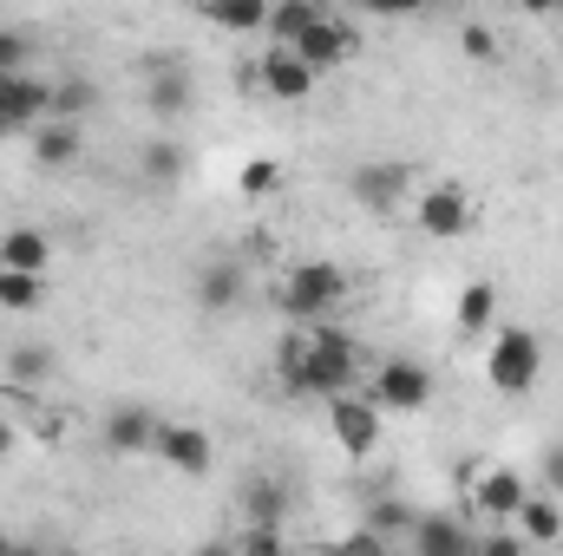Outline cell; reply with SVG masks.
I'll return each mask as SVG.
<instances>
[{
  "mask_svg": "<svg viewBox=\"0 0 563 556\" xmlns=\"http://www.w3.org/2000/svg\"><path fill=\"white\" fill-rule=\"evenodd\" d=\"M236 556H288V544H282V531H250L236 544Z\"/></svg>",
  "mask_w": 563,
  "mask_h": 556,
  "instance_id": "1f68e13d",
  "label": "cell"
},
{
  "mask_svg": "<svg viewBox=\"0 0 563 556\" xmlns=\"http://www.w3.org/2000/svg\"><path fill=\"white\" fill-rule=\"evenodd\" d=\"M144 177H151V184H177V177H184V144L151 138L144 144Z\"/></svg>",
  "mask_w": 563,
  "mask_h": 556,
  "instance_id": "d4e9b609",
  "label": "cell"
},
{
  "mask_svg": "<svg viewBox=\"0 0 563 556\" xmlns=\"http://www.w3.org/2000/svg\"><path fill=\"white\" fill-rule=\"evenodd\" d=\"M420 230L426 236H465L472 230V197L465 190H452V184H439V190H426L420 197Z\"/></svg>",
  "mask_w": 563,
  "mask_h": 556,
  "instance_id": "30bf717a",
  "label": "cell"
},
{
  "mask_svg": "<svg viewBox=\"0 0 563 556\" xmlns=\"http://www.w3.org/2000/svg\"><path fill=\"white\" fill-rule=\"evenodd\" d=\"M459 46H465V59H498V33L485 26V20H465V33H459Z\"/></svg>",
  "mask_w": 563,
  "mask_h": 556,
  "instance_id": "4dcf8cb0",
  "label": "cell"
},
{
  "mask_svg": "<svg viewBox=\"0 0 563 556\" xmlns=\"http://www.w3.org/2000/svg\"><path fill=\"white\" fill-rule=\"evenodd\" d=\"M288 53H295V59H301V66H308L314 79H321L328 66H341V59L354 53V26H347L341 13H328V20H321V26H308V33H301V40H295Z\"/></svg>",
  "mask_w": 563,
  "mask_h": 556,
  "instance_id": "ba28073f",
  "label": "cell"
},
{
  "mask_svg": "<svg viewBox=\"0 0 563 556\" xmlns=\"http://www.w3.org/2000/svg\"><path fill=\"white\" fill-rule=\"evenodd\" d=\"M538 374H544V341L531 334V327H498L492 334V354H485V380H492V393H531L538 387Z\"/></svg>",
  "mask_w": 563,
  "mask_h": 556,
  "instance_id": "7a4b0ae2",
  "label": "cell"
},
{
  "mask_svg": "<svg viewBox=\"0 0 563 556\" xmlns=\"http://www.w3.org/2000/svg\"><path fill=\"white\" fill-rule=\"evenodd\" d=\"M203 20L223 26V33H263V26H269V7H263V0H210Z\"/></svg>",
  "mask_w": 563,
  "mask_h": 556,
  "instance_id": "44dd1931",
  "label": "cell"
},
{
  "mask_svg": "<svg viewBox=\"0 0 563 556\" xmlns=\"http://www.w3.org/2000/svg\"><path fill=\"white\" fill-rule=\"evenodd\" d=\"M328 419H334V445L347 458H374V445H380V407L374 400L341 393V400H328Z\"/></svg>",
  "mask_w": 563,
  "mask_h": 556,
  "instance_id": "8992f818",
  "label": "cell"
},
{
  "mask_svg": "<svg viewBox=\"0 0 563 556\" xmlns=\"http://www.w3.org/2000/svg\"><path fill=\"white\" fill-rule=\"evenodd\" d=\"M367 524H374L367 537H394V531H420V511H413V504H400V498H380V504L367 511Z\"/></svg>",
  "mask_w": 563,
  "mask_h": 556,
  "instance_id": "4316f807",
  "label": "cell"
},
{
  "mask_svg": "<svg viewBox=\"0 0 563 556\" xmlns=\"http://www.w3.org/2000/svg\"><path fill=\"white\" fill-rule=\"evenodd\" d=\"M26 59H33V33L0 26V79H20V73H26Z\"/></svg>",
  "mask_w": 563,
  "mask_h": 556,
  "instance_id": "83f0119b",
  "label": "cell"
},
{
  "mask_svg": "<svg viewBox=\"0 0 563 556\" xmlns=\"http://www.w3.org/2000/svg\"><path fill=\"white\" fill-rule=\"evenodd\" d=\"M13 556H46L40 544H13Z\"/></svg>",
  "mask_w": 563,
  "mask_h": 556,
  "instance_id": "74e56055",
  "label": "cell"
},
{
  "mask_svg": "<svg viewBox=\"0 0 563 556\" xmlns=\"http://www.w3.org/2000/svg\"><path fill=\"white\" fill-rule=\"evenodd\" d=\"M190 99H197L190 73H184L177 59H151V112L170 125V119H184V112H190Z\"/></svg>",
  "mask_w": 563,
  "mask_h": 556,
  "instance_id": "8fae6325",
  "label": "cell"
},
{
  "mask_svg": "<svg viewBox=\"0 0 563 556\" xmlns=\"http://www.w3.org/2000/svg\"><path fill=\"white\" fill-rule=\"evenodd\" d=\"M0 119H7L13 132H40V125L53 119V86H46V79H33V73L0 79Z\"/></svg>",
  "mask_w": 563,
  "mask_h": 556,
  "instance_id": "52a82bcc",
  "label": "cell"
},
{
  "mask_svg": "<svg viewBox=\"0 0 563 556\" xmlns=\"http://www.w3.org/2000/svg\"><path fill=\"white\" fill-rule=\"evenodd\" d=\"M157 425H164V419L151 413V407H112L106 445H112V452H144V445H157Z\"/></svg>",
  "mask_w": 563,
  "mask_h": 556,
  "instance_id": "9a60e30c",
  "label": "cell"
},
{
  "mask_svg": "<svg viewBox=\"0 0 563 556\" xmlns=\"http://www.w3.org/2000/svg\"><path fill=\"white\" fill-rule=\"evenodd\" d=\"M426 400H432V374L420 360H387L374 374V407L380 413H420Z\"/></svg>",
  "mask_w": 563,
  "mask_h": 556,
  "instance_id": "5b68a950",
  "label": "cell"
},
{
  "mask_svg": "<svg viewBox=\"0 0 563 556\" xmlns=\"http://www.w3.org/2000/svg\"><path fill=\"white\" fill-rule=\"evenodd\" d=\"M400 190H407V170H400V164H361V170H354V197H361L374 216H387V210L400 203Z\"/></svg>",
  "mask_w": 563,
  "mask_h": 556,
  "instance_id": "5bb4252c",
  "label": "cell"
},
{
  "mask_svg": "<svg viewBox=\"0 0 563 556\" xmlns=\"http://www.w3.org/2000/svg\"><path fill=\"white\" fill-rule=\"evenodd\" d=\"M243 294H250V269H243V263L217 256V263L197 269V301H203V314H230V308H243Z\"/></svg>",
  "mask_w": 563,
  "mask_h": 556,
  "instance_id": "9c48e42d",
  "label": "cell"
},
{
  "mask_svg": "<svg viewBox=\"0 0 563 556\" xmlns=\"http://www.w3.org/2000/svg\"><path fill=\"white\" fill-rule=\"evenodd\" d=\"M0 556H13V544H7V537H0Z\"/></svg>",
  "mask_w": 563,
  "mask_h": 556,
  "instance_id": "ab89813d",
  "label": "cell"
},
{
  "mask_svg": "<svg viewBox=\"0 0 563 556\" xmlns=\"http://www.w3.org/2000/svg\"><path fill=\"white\" fill-rule=\"evenodd\" d=\"M7 138H13V125H7V119H0V144H7Z\"/></svg>",
  "mask_w": 563,
  "mask_h": 556,
  "instance_id": "f35d334b",
  "label": "cell"
},
{
  "mask_svg": "<svg viewBox=\"0 0 563 556\" xmlns=\"http://www.w3.org/2000/svg\"><path fill=\"white\" fill-rule=\"evenodd\" d=\"M53 263V243L40 236V230H7L0 236V269H13V276H40Z\"/></svg>",
  "mask_w": 563,
  "mask_h": 556,
  "instance_id": "e0dca14e",
  "label": "cell"
},
{
  "mask_svg": "<svg viewBox=\"0 0 563 556\" xmlns=\"http://www.w3.org/2000/svg\"><path fill=\"white\" fill-rule=\"evenodd\" d=\"M157 458H164L170 471H184V478H210L217 445H210V432H197V425H184V419H164V425H157Z\"/></svg>",
  "mask_w": 563,
  "mask_h": 556,
  "instance_id": "277c9868",
  "label": "cell"
},
{
  "mask_svg": "<svg viewBox=\"0 0 563 556\" xmlns=\"http://www.w3.org/2000/svg\"><path fill=\"white\" fill-rule=\"evenodd\" d=\"M7 452H13V425L0 419V458H7Z\"/></svg>",
  "mask_w": 563,
  "mask_h": 556,
  "instance_id": "8d00e7d4",
  "label": "cell"
},
{
  "mask_svg": "<svg viewBox=\"0 0 563 556\" xmlns=\"http://www.w3.org/2000/svg\"><path fill=\"white\" fill-rule=\"evenodd\" d=\"M472 498H478V511H485L492 524H511V518H518V504H525L531 491H525V478H518V471L492 465V471L478 478V491H472Z\"/></svg>",
  "mask_w": 563,
  "mask_h": 556,
  "instance_id": "7c38bea8",
  "label": "cell"
},
{
  "mask_svg": "<svg viewBox=\"0 0 563 556\" xmlns=\"http://www.w3.org/2000/svg\"><path fill=\"white\" fill-rule=\"evenodd\" d=\"M263 86L276 92L282 105H301V99L314 92V73H308L288 46H269V53H263Z\"/></svg>",
  "mask_w": 563,
  "mask_h": 556,
  "instance_id": "4fadbf2b",
  "label": "cell"
},
{
  "mask_svg": "<svg viewBox=\"0 0 563 556\" xmlns=\"http://www.w3.org/2000/svg\"><path fill=\"white\" fill-rule=\"evenodd\" d=\"M492 314H498V288H492V281H472V288L459 294V327H465V334H485Z\"/></svg>",
  "mask_w": 563,
  "mask_h": 556,
  "instance_id": "603a6c76",
  "label": "cell"
},
{
  "mask_svg": "<svg viewBox=\"0 0 563 556\" xmlns=\"http://www.w3.org/2000/svg\"><path fill=\"white\" fill-rule=\"evenodd\" d=\"M197 556H236V551H230V544L217 537V544H203V551H197Z\"/></svg>",
  "mask_w": 563,
  "mask_h": 556,
  "instance_id": "d590c367",
  "label": "cell"
},
{
  "mask_svg": "<svg viewBox=\"0 0 563 556\" xmlns=\"http://www.w3.org/2000/svg\"><path fill=\"white\" fill-rule=\"evenodd\" d=\"M282 511H288V491L276 478H256L250 485V531H282Z\"/></svg>",
  "mask_w": 563,
  "mask_h": 556,
  "instance_id": "7402d4cb",
  "label": "cell"
},
{
  "mask_svg": "<svg viewBox=\"0 0 563 556\" xmlns=\"http://www.w3.org/2000/svg\"><path fill=\"white\" fill-rule=\"evenodd\" d=\"M328 556H387V551H380V537H347V544H334Z\"/></svg>",
  "mask_w": 563,
  "mask_h": 556,
  "instance_id": "e575fe53",
  "label": "cell"
},
{
  "mask_svg": "<svg viewBox=\"0 0 563 556\" xmlns=\"http://www.w3.org/2000/svg\"><path fill=\"white\" fill-rule=\"evenodd\" d=\"M66 556H86V551H66Z\"/></svg>",
  "mask_w": 563,
  "mask_h": 556,
  "instance_id": "60d3db41",
  "label": "cell"
},
{
  "mask_svg": "<svg viewBox=\"0 0 563 556\" xmlns=\"http://www.w3.org/2000/svg\"><path fill=\"white\" fill-rule=\"evenodd\" d=\"M7 374H13V387H40V380L53 374V347H40V341L13 347V354H7Z\"/></svg>",
  "mask_w": 563,
  "mask_h": 556,
  "instance_id": "cb8c5ba5",
  "label": "cell"
},
{
  "mask_svg": "<svg viewBox=\"0 0 563 556\" xmlns=\"http://www.w3.org/2000/svg\"><path fill=\"white\" fill-rule=\"evenodd\" d=\"M511 524H518V537H525V544H558V537H563V511H558V498H525Z\"/></svg>",
  "mask_w": 563,
  "mask_h": 556,
  "instance_id": "ffe728a7",
  "label": "cell"
},
{
  "mask_svg": "<svg viewBox=\"0 0 563 556\" xmlns=\"http://www.w3.org/2000/svg\"><path fill=\"white\" fill-rule=\"evenodd\" d=\"M341 301H347V269H334V263H295L282 276V314H295L308 327H321V314H334Z\"/></svg>",
  "mask_w": 563,
  "mask_h": 556,
  "instance_id": "3957f363",
  "label": "cell"
},
{
  "mask_svg": "<svg viewBox=\"0 0 563 556\" xmlns=\"http://www.w3.org/2000/svg\"><path fill=\"white\" fill-rule=\"evenodd\" d=\"M40 301V276H13V269H0V308H33Z\"/></svg>",
  "mask_w": 563,
  "mask_h": 556,
  "instance_id": "f1b7e54d",
  "label": "cell"
},
{
  "mask_svg": "<svg viewBox=\"0 0 563 556\" xmlns=\"http://www.w3.org/2000/svg\"><path fill=\"white\" fill-rule=\"evenodd\" d=\"M276 184H282V164H276V157H250V164H243V197H269Z\"/></svg>",
  "mask_w": 563,
  "mask_h": 556,
  "instance_id": "f546056e",
  "label": "cell"
},
{
  "mask_svg": "<svg viewBox=\"0 0 563 556\" xmlns=\"http://www.w3.org/2000/svg\"><path fill=\"white\" fill-rule=\"evenodd\" d=\"M276 367H282V380H288L295 393L341 400V393H347V380H354V341H347V334H334V327L321 321V327H308L301 341H282Z\"/></svg>",
  "mask_w": 563,
  "mask_h": 556,
  "instance_id": "6da1fadb",
  "label": "cell"
},
{
  "mask_svg": "<svg viewBox=\"0 0 563 556\" xmlns=\"http://www.w3.org/2000/svg\"><path fill=\"white\" fill-rule=\"evenodd\" d=\"M92 99H99L92 79H66V86H53V119L59 125H79V112H92Z\"/></svg>",
  "mask_w": 563,
  "mask_h": 556,
  "instance_id": "484cf974",
  "label": "cell"
},
{
  "mask_svg": "<svg viewBox=\"0 0 563 556\" xmlns=\"http://www.w3.org/2000/svg\"><path fill=\"white\" fill-rule=\"evenodd\" d=\"M33 157H40V170H66V164H79V157H86L79 125H59V119H46V125L33 132Z\"/></svg>",
  "mask_w": 563,
  "mask_h": 556,
  "instance_id": "2e32d148",
  "label": "cell"
},
{
  "mask_svg": "<svg viewBox=\"0 0 563 556\" xmlns=\"http://www.w3.org/2000/svg\"><path fill=\"white\" fill-rule=\"evenodd\" d=\"M321 20H328V7H314V0H282V7H269V26H263V33H269L276 46H295V40H301L308 26H321Z\"/></svg>",
  "mask_w": 563,
  "mask_h": 556,
  "instance_id": "d6986e66",
  "label": "cell"
},
{
  "mask_svg": "<svg viewBox=\"0 0 563 556\" xmlns=\"http://www.w3.org/2000/svg\"><path fill=\"white\" fill-rule=\"evenodd\" d=\"M544 498H563V438L544 452Z\"/></svg>",
  "mask_w": 563,
  "mask_h": 556,
  "instance_id": "d6a6232c",
  "label": "cell"
},
{
  "mask_svg": "<svg viewBox=\"0 0 563 556\" xmlns=\"http://www.w3.org/2000/svg\"><path fill=\"white\" fill-rule=\"evenodd\" d=\"M478 556H525V537H511V531H492V537L478 544Z\"/></svg>",
  "mask_w": 563,
  "mask_h": 556,
  "instance_id": "836d02e7",
  "label": "cell"
},
{
  "mask_svg": "<svg viewBox=\"0 0 563 556\" xmlns=\"http://www.w3.org/2000/svg\"><path fill=\"white\" fill-rule=\"evenodd\" d=\"M413 556H478V544H472L465 524H452V518H420V531H413Z\"/></svg>",
  "mask_w": 563,
  "mask_h": 556,
  "instance_id": "ac0fdd59",
  "label": "cell"
}]
</instances>
